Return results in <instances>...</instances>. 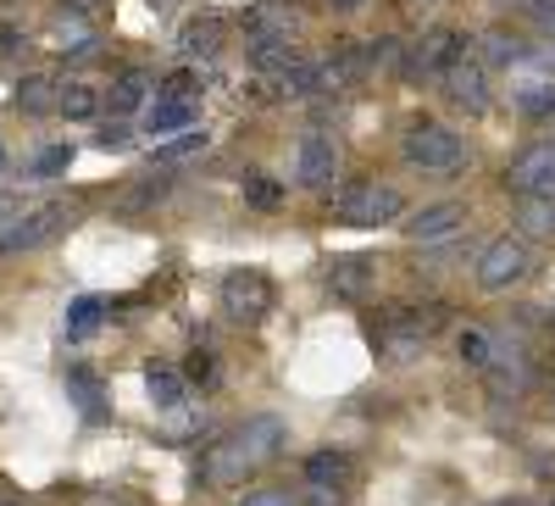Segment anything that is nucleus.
Returning a JSON list of instances; mask_svg holds the SVG:
<instances>
[{"mask_svg":"<svg viewBox=\"0 0 555 506\" xmlns=\"http://www.w3.org/2000/svg\"><path fill=\"white\" fill-rule=\"evenodd\" d=\"M528 273H533V251H528V240H517V235L489 240V245H483V256H478V284H483L489 295L517 290V284L528 279Z\"/></svg>","mask_w":555,"mask_h":506,"instance_id":"1","label":"nucleus"},{"mask_svg":"<svg viewBox=\"0 0 555 506\" xmlns=\"http://www.w3.org/2000/svg\"><path fill=\"white\" fill-rule=\"evenodd\" d=\"M400 156L423 173H450V167H461V134L450 123H416L400 140Z\"/></svg>","mask_w":555,"mask_h":506,"instance_id":"2","label":"nucleus"},{"mask_svg":"<svg viewBox=\"0 0 555 506\" xmlns=\"http://www.w3.org/2000/svg\"><path fill=\"white\" fill-rule=\"evenodd\" d=\"M505 190L522 195V201H555V140H539L522 156H512V167H505Z\"/></svg>","mask_w":555,"mask_h":506,"instance_id":"3","label":"nucleus"},{"mask_svg":"<svg viewBox=\"0 0 555 506\" xmlns=\"http://www.w3.org/2000/svg\"><path fill=\"white\" fill-rule=\"evenodd\" d=\"M339 217L356 223V228H384V223L405 217V201H400V190H389V184H350V190L339 195Z\"/></svg>","mask_w":555,"mask_h":506,"instance_id":"4","label":"nucleus"},{"mask_svg":"<svg viewBox=\"0 0 555 506\" xmlns=\"http://www.w3.org/2000/svg\"><path fill=\"white\" fill-rule=\"evenodd\" d=\"M217 301H222L228 317H240V324H256V317L272 312V284L261 279L256 267H240V273H228V279H222Z\"/></svg>","mask_w":555,"mask_h":506,"instance_id":"5","label":"nucleus"},{"mask_svg":"<svg viewBox=\"0 0 555 506\" xmlns=\"http://www.w3.org/2000/svg\"><path fill=\"white\" fill-rule=\"evenodd\" d=\"M67 223H73V212H67L62 201H51V206H34V212H28V217L12 228V235L0 240V256H17V251H39V245H51Z\"/></svg>","mask_w":555,"mask_h":506,"instance_id":"6","label":"nucleus"},{"mask_svg":"<svg viewBox=\"0 0 555 506\" xmlns=\"http://www.w3.org/2000/svg\"><path fill=\"white\" fill-rule=\"evenodd\" d=\"M295 178H300V190H328V184L339 178V151H334L328 134H306V140H300Z\"/></svg>","mask_w":555,"mask_h":506,"instance_id":"7","label":"nucleus"},{"mask_svg":"<svg viewBox=\"0 0 555 506\" xmlns=\"http://www.w3.org/2000/svg\"><path fill=\"white\" fill-rule=\"evenodd\" d=\"M228 440H234V445L245 451V463H250V468H261V463H272V456L289 445V429L278 423V418H245Z\"/></svg>","mask_w":555,"mask_h":506,"instance_id":"8","label":"nucleus"},{"mask_svg":"<svg viewBox=\"0 0 555 506\" xmlns=\"http://www.w3.org/2000/svg\"><path fill=\"white\" fill-rule=\"evenodd\" d=\"M461 223H467V206H461V201H434V206H423V212H411L400 228H405L416 245H434V240H450Z\"/></svg>","mask_w":555,"mask_h":506,"instance_id":"9","label":"nucleus"},{"mask_svg":"<svg viewBox=\"0 0 555 506\" xmlns=\"http://www.w3.org/2000/svg\"><path fill=\"white\" fill-rule=\"evenodd\" d=\"M373 279H378V262L373 256H334L328 262V290L334 295H366V290H373Z\"/></svg>","mask_w":555,"mask_h":506,"instance_id":"10","label":"nucleus"},{"mask_svg":"<svg viewBox=\"0 0 555 506\" xmlns=\"http://www.w3.org/2000/svg\"><path fill=\"white\" fill-rule=\"evenodd\" d=\"M245 56H250V67H256V73H267V78H278L284 67H295V62H300V56H295V45H289V34H250Z\"/></svg>","mask_w":555,"mask_h":506,"instance_id":"11","label":"nucleus"},{"mask_svg":"<svg viewBox=\"0 0 555 506\" xmlns=\"http://www.w3.org/2000/svg\"><path fill=\"white\" fill-rule=\"evenodd\" d=\"M444 84H450V101H455V106H467V112H489V84H483V67H478V62L461 56V62L444 73Z\"/></svg>","mask_w":555,"mask_h":506,"instance_id":"12","label":"nucleus"},{"mask_svg":"<svg viewBox=\"0 0 555 506\" xmlns=\"http://www.w3.org/2000/svg\"><path fill=\"white\" fill-rule=\"evenodd\" d=\"M217 45H222V23H217V17H195L190 28L178 34V56H183V62H211Z\"/></svg>","mask_w":555,"mask_h":506,"instance_id":"13","label":"nucleus"},{"mask_svg":"<svg viewBox=\"0 0 555 506\" xmlns=\"http://www.w3.org/2000/svg\"><path fill=\"white\" fill-rule=\"evenodd\" d=\"M195 128V106L190 101H151V112H145V134H190Z\"/></svg>","mask_w":555,"mask_h":506,"instance_id":"14","label":"nucleus"},{"mask_svg":"<svg viewBox=\"0 0 555 506\" xmlns=\"http://www.w3.org/2000/svg\"><path fill=\"white\" fill-rule=\"evenodd\" d=\"M306 479H311V490H345L350 484V456H339V451H317L311 463H306Z\"/></svg>","mask_w":555,"mask_h":506,"instance_id":"15","label":"nucleus"},{"mask_svg":"<svg viewBox=\"0 0 555 506\" xmlns=\"http://www.w3.org/2000/svg\"><path fill=\"white\" fill-rule=\"evenodd\" d=\"M245 473H250V463H245V451H240L234 440H222V445L206 456V479H211V484H245Z\"/></svg>","mask_w":555,"mask_h":506,"instance_id":"16","label":"nucleus"},{"mask_svg":"<svg viewBox=\"0 0 555 506\" xmlns=\"http://www.w3.org/2000/svg\"><path fill=\"white\" fill-rule=\"evenodd\" d=\"M56 101H62V84L56 78H23L17 84V112H28V117H44V112H56Z\"/></svg>","mask_w":555,"mask_h":506,"instance_id":"17","label":"nucleus"},{"mask_svg":"<svg viewBox=\"0 0 555 506\" xmlns=\"http://www.w3.org/2000/svg\"><path fill=\"white\" fill-rule=\"evenodd\" d=\"M145 89H151V78H145V73H122V78L106 89V106H112V117H128V112L145 106Z\"/></svg>","mask_w":555,"mask_h":506,"instance_id":"18","label":"nucleus"},{"mask_svg":"<svg viewBox=\"0 0 555 506\" xmlns=\"http://www.w3.org/2000/svg\"><path fill=\"white\" fill-rule=\"evenodd\" d=\"M145 395H151L156 406H183V374H178V367L151 362V367H145Z\"/></svg>","mask_w":555,"mask_h":506,"instance_id":"19","label":"nucleus"},{"mask_svg":"<svg viewBox=\"0 0 555 506\" xmlns=\"http://www.w3.org/2000/svg\"><path fill=\"white\" fill-rule=\"evenodd\" d=\"M67 395L78 401V412H83L89 423H101V418H106V395H101V384L89 379L83 367H73V374H67Z\"/></svg>","mask_w":555,"mask_h":506,"instance_id":"20","label":"nucleus"},{"mask_svg":"<svg viewBox=\"0 0 555 506\" xmlns=\"http://www.w3.org/2000/svg\"><path fill=\"white\" fill-rule=\"evenodd\" d=\"M211 151V134L206 128H190V134H172V140L156 146V162H190V156H206Z\"/></svg>","mask_w":555,"mask_h":506,"instance_id":"21","label":"nucleus"},{"mask_svg":"<svg viewBox=\"0 0 555 506\" xmlns=\"http://www.w3.org/2000/svg\"><path fill=\"white\" fill-rule=\"evenodd\" d=\"M101 317H106V301H101V295H78V301L67 306V324H62V329H67V340H83L89 329L101 324Z\"/></svg>","mask_w":555,"mask_h":506,"instance_id":"22","label":"nucleus"},{"mask_svg":"<svg viewBox=\"0 0 555 506\" xmlns=\"http://www.w3.org/2000/svg\"><path fill=\"white\" fill-rule=\"evenodd\" d=\"M455 351H461V362H467V367H478V374H489V367H494V340L483 334V329H461V340H455Z\"/></svg>","mask_w":555,"mask_h":506,"instance_id":"23","label":"nucleus"},{"mask_svg":"<svg viewBox=\"0 0 555 506\" xmlns=\"http://www.w3.org/2000/svg\"><path fill=\"white\" fill-rule=\"evenodd\" d=\"M56 112L73 117V123H83V117H95V112H101V96H95L89 84H67V89H62V101H56Z\"/></svg>","mask_w":555,"mask_h":506,"instance_id":"24","label":"nucleus"},{"mask_svg":"<svg viewBox=\"0 0 555 506\" xmlns=\"http://www.w3.org/2000/svg\"><path fill=\"white\" fill-rule=\"evenodd\" d=\"M483 62H494V67H522V62H528V45L512 39V34H489V39H483Z\"/></svg>","mask_w":555,"mask_h":506,"instance_id":"25","label":"nucleus"},{"mask_svg":"<svg viewBox=\"0 0 555 506\" xmlns=\"http://www.w3.org/2000/svg\"><path fill=\"white\" fill-rule=\"evenodd\" d=\"M423 345H428V329H405V324H395V329L384 334V351H389L395 362H411V356H423Z\"/></svg>","mask_w":555,"mask_h":506,"instance_id":"26","label":"nucleus"},{"mask_svg":"<svg viewBox=\"0 0 555 506\" xmlns=\"http://www.w3.org/2000/svg\"><path fill=\"white\" fill-rule=\"evenodd\" d=\"M167 190H172V178H162V173H156V178H139L133 190H122V212H145V206H156Z\"/></svg>","mask_w":555,"mask_h":506,"instance_id":"27","label":"nucleus"},{"mask_svg":"<svg viewBox=\"0 0 555 506\" xmlns=\"http://www.w3.org/2000/svg\"><path fill=\"white\" fill-rule=\"evenodd\" d=\"M517 112H528V117H555V84L544 78V84H528V89H517Z\"/></svg>","mask_w":555,"mask_h":506,"instance_id":"28","label":"nucleus"},{"mask_svg":"<svg viewBox=\"0 0 555 506\" xmlns=\"http://www.w3.org/2000/svg\"><path fill=\"white\" fill-rule=\"evenodd\" d=\"M522 228L528 235H555V201H522Z\"/></svg>","mask_w":555,"mask_h":506,"instance_id":"29","label":"nucleus"},{"mask_svg":"<svg viewBox=\"0 0 555 506\" xmlns=\"http://www.w3.org/2000/svg\"><path fill=\"white\" fill-rule=\"evenodd\" d=\"M245 201H256V206H278V201H284V184H272L267 173H250V178H245Z\"/></svg>","mask_w":555,"mask_h":506,"instance_id":"30","label":"nucleus"},{"mask_svg":"<svg viewBox=\"0 0 555 506\" xmlns=\"http://www.w3.org/2000/svg\"><path fill=\"white\" fill-rule=\"evenodd\" d=\"M28 217V206H23V195H12V190H0V240L12 235V228Z\"/></svg>","mask_w":555,"mask_h":506,"instance_id":"31","label":"nucleus"},{"mask_svg":"<svg viewBox=\"0 0 555 506\" xmlns=\"http://www.w3.org/2000/svg\"><path fill=\"white\" fill-rule=\"evenodd\" d=\"M156 96H162V101H190V96H195V73H172Z\"/></svg>","mask_w":555,"mask_h":506,"instance_id":"32","label":"nucleus"},{"mask_svg":"<svg viewBox=\"0 0 555 506\" xmlns=\"http://www.w3.org/2000/svg\"><path fill=\"white\" fill-rule=\"evenodd\" d=\"M62 167H73V146H56V151H44V156L34 162L39 178H51V173H62Z\"/></svg>","mask_w":555,"mask_h":506,"instance_id":"33","label":"nucleus"},{"mask_svg":"<svg viewBox=\"0 0 555 506\" xmlns=\"http://www.w3.org/2000/svg\"><path fill=\"white\" fill-rule=\"evenodd\" d=\"M95 146H101V151H122V146H128V123H122V117H112V123L95 134Z\"/></svg>","mask_w":555,"mask_h":506,"instance_id":"34","label":"nucleus"},{"mask_svg":"<svg viewBox=\"0 0 555 506\" xmlns=\"http://www.w3.org/2000/svg\"><path fill=\"white\" fill-rule=\"evenodd\" d=\"M240 506H295V495L289 490H250Z\"/></svg>","mask_w":555,"mask_h":506,"instance_id":"35","label":"nucleus"},{"mask_svg":"<svg viewBox=\"0 0 555 506\" xmlns=\"http://www.w3.org/2000/svg\"><path fill=\"white\" fill-rule=\"evenodd\" d=\"M12 45H17V34H12V28H0V56H7Z\"/></svg>","mask_w":555,"mask_h":506,"instance_id":"36","label":"nucleus"},{"mask_svg":"<svg viewBox=\"0 0 555 506\" xmlns=\"http://www.w3.org/2000/svg\"><path fill=\"white\" fill-rule=\"evenodd\" d=\"M328 7H339V12H356V7H366V0H328Z\"/></svg>","mask_w":555,"mask_h":506,"instance_id":"37","label":"nucleus"},{"mask_svg":"<svg viewBox=\"0 0 555 506\" xmlns=\"http://www.w3.org/2000/svg\"><path fill=\"white\" fill-rule=\"evenodd\" d=\"M544 28H550V34H555V12H550V17H544Z\"/></svg>","mask_w":555,"mask_h":506,"instance_id":"38","label":"nucleus"},{"mask_svg":"<svg viewBox=\"0 0 555 506\" xmlns=\"http://www.w3.org/2000/svg\"><path fill=\"white\" fill-rule=\"evenodd\" d=\"M0 167H7V146H0Z\"/></svg>","mask_w":555,"mask_h":506,"instance_id":"39","label":"nucleus"},{"mask_svg":"<svg viewBox=\"0 0 555 506\" xmlns=\"http://www.w3.org/2000/svg\"><path fill=\"white\" fill-rule=\"evenodd\" d=\"M0 506H17V501H7V495H0Z\"/></svg>","mask_w":555,"mask_h":506,"instance_id":"40","label":"nucleus"},{"mask_svg":"<svg viewBox=\"0 0 555 506\" xmlns=\"http://www.w3.org/2000/svg\"><path fill=\"white\" fill-rule=\"evenodd\" d=\"M151 7H167V0H151Z\"/></svg>","mask_w":555,"mask_h":506,"instance_id":"41","label":"nucleus"},{"mask_svg":"<svg viewBox=\"0 0 555 506\" xmlns=\"http://www.w3.org/2000/svg\"><path fill=\"white\" fill-rule=\"evenodd\" d=\"M505 506H512V501H505ZM517 506H528V501H517Z\"/></svg>","mask_w":555,"mask_h":506,"instance_id":"42","label":"nucleus"},{"mask_svg":"<svg viewBox=\"0 0 555 506\" xmlns=\"http://www.w3.org/2000/svg\"><path fill=\"white\" fill-rule=\"evenodd\" d=\"M500 7H512V0H500Z\"/></svg>","mask_w":555,"mask_h":506,"instance_id":"43","label":"nucleus"},{"mask_svg":"<svg viewBox=\"0 0 555 506\" xmlns=\"http://www.w3.org/2000/svg\"><path fill=\"white\" fill-rule=\"evenodd\" d=\"M550 412H555V401H550Z\"/></svg>","mask_w":555,"mask_h":506,"instance_id":"44","label":"nucleus"}]
</instances>
